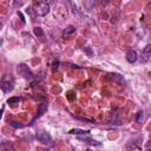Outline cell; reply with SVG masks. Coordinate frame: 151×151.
Returning <instances> with one entry per match:
<instances>
[{"label": "cell", "instance_id": "6da1fadb", "mask_svg": "<svg viewBox=\"0 0 151 151\" xmlns=\"http://www.w3.org/2000/svg\"><path fill=\"white\" fill-rule=\"evenodd\" d=\"M32 11L35 15L44 17L50 12V5L45 0H34L32 5Z\"/></svg>", "mask_w": 151, "mask_h": 151}, {"label": "cell", "instance_id": "7a4b0ae2", "mask_svg": "<svg viewBox=\"0 0 151 151\" xmlns=\"http://www.w3.org/2000/svg\"><path fill=\"white\" fill-rule=\"evenodd\" d=\"M14 87V79L12 76L9 74H5L2 76V78L0 79V88L4 91V92H11Z\"/></svg>", "mask_w": 151, "mask_h": 151}, {"label": "cell", "instance_id": "3957f363", "mask_svg": "<svg viewBox=\"0 0 151 151\" xmlns=\"http://www.w3.org/2000/svg\"><path fill=\"white\" fill-rule=\"evenodd\" d=\"M35 138L38 139V142H40L44 145H51L52 144V137L45 130H38L35 132Z\"/></svg>", "mask_w": 151, "mask_h": 151}, {"label": "cell", "instance_id": "277c9868", "mask_svg": "<svg viewBox=\"0 0 151 151\" xmlns=\"http://www.w3.org/2000/svg\"><path fill=\"white\" fill-rule=\"evenodd\" d=\"M17 70H18V73H19L22 78H25V79H27V80H32V79L34 78V74L32 73V71L29 70V67H28L26 64H20Z\"/></svg>", "mask_w": 151, "mask_h": 151}, {"label": "cell", "instance_id": "5b68a950", "mask_svg": "<svg viewBox=\"0 0 151 151\" xmlns=\"http://www.w3.org/2000/svg\"><path fill=\"white\" fill-rule=\"evenodd\" d=\"M47 110V103H40L39 105H38V111H37V114L34 116V118L32 119V122H31V124H33V122L35 120V119H38V118H40L42 114H44V112Z\"/></svg>", "mask_w": 151, "mask_h": 151}, {"label": "cell", "instance_id": "8992f818", "mask_svg": "<svg viewBox=\"0 0 151 151\" xmlns=\"http://www.w3.org/2000/svg\"><path fill=\"white\" fill-rule=\"evenodd\" d=\"M150 57H151V46L146 45L145 48L142 52V61L143 63H147L150 60Z\"/></svg>", "mask_w": 151, "mask_h": 151}, {"label": "cell", "instance_id": "52a82bcc", "mask_svg": "<svg viewBox=\"0 0 151 151\" xmlns=\"http://www.w3.org/2000/svg\"><path fill=\"white\" fill-rule=\"evenodd\" d=\"M109 77H110L113 81L118 83L119 85H125V84H126V83H125V80H124V78H123V76H120L119 73H110V74H109Z\"/></svg>", "mask_w": 151, "mask_h": 151}, {"label": "cell", "instance_id": "ba28073f", "mask_svg": "<svg viewBox=\"0 0 151 151\" xmlns=\"http://www.w3.org/2000/svg\"><path fill=\"white\" fill-rule=\"evenodd\" d=\"M126 60L129 61V63H134L136 60H137V52L134 51V50H129L127 52H126Z\"/></svg>", "mask_w": 151, "mask_h": 151}, {"label": "cell", "instance_id": "9c48e42d", "mask_svg": "<svg viewBox=\"0 0 151 151\" xmlns=\"http://www.w3.org/2000/svg\"><path fill=\"white\" fill-rule=\"evenodd\" d=\"M76 32V27L74 26H72V25H70V26H67V27H65L64 28V31H63V38H68L70 35H72L73 33Z\"/></svg>", "mask_w": 151, "mask_h": 151}, {"label": "cell", "instance_id": "30bf717a", "mask_svg": "<svg viewBox=\"0 0 151 151\" xmlns=\"http://www.w3.org/2000/svg\"><path fill=\"white\" fill-rule=\"evenodd\" d=\"M70 134H90L88 130H81V129H72L68 131Z\"/></svg>", "mask_w": 151, "mask_h": 151}, {"label": "cell", "instance_id": "8fae6325", "mask_svg": "<svg viewBox=\"0 0 151 151\" xmlns=\"http://www.w3.org/2000/svg\"><path fill=\"white\" fill-rule=\"evenodd\" d=\"M79 139H80V140H83L84 143H87V144H91V145H100V143H99V142L93 140V139H88V138H80V137H79Z\"/></svg>", "mask_w": 151, "mask_h": 151}, {"label": "cell", "instance_id": "7c38bea8", "mask_svg": "<svg viewBox=\"0 0 151 151\" xmlns=\"http://www.w3.org/2000/svg\"><path fill=\"white\" fill-rule=\"evenodd\" d=\"M20 100H21L20 97H12V98H8V99H7V104H11V105H13V104H18Z\"/></svg>", "mask_w": 151, "mask_h": 151}, {"label": "cell", "instance_id": "4fadbf2b", "mask_svg": "<svg viewBox=\"0 0 151 151\" xmlns=\"http://www.w3.org/2000/svg\"><path fill=\"white\" fill-rule=\"evenodd\" d=\"M33 32H34V34L37 37H44V31H42L41 27H34L33 28Z\"/></svg>", "mask_w": 151, "mask_h": 151}, {"label": "cell", "instance_id": "5bb4252c", "mask_svg": "<svg viewBox=\"0 0 151 151\" xmlns=\"http://www.w3.org/2000/svg\"><path fill=\"white\" fill-rule=\"evenodd\" d=\"M144 119V112L143 111H138L137 114H136V122L137 123H142Z\"/></svg>", "mask_w": 151, "mask_h": 151}, {"label": "cell", "instance_id": "9a60e30c", "mask_svg": "<svg viewBox=\"0 0 151 151\" xmlns=\"http://www.w3.org/2000/svg\"><path fill=\"white\" fill-rule=\"evenodd\" d=\"M74 97H76V94L72 92V91H70V92H67V99L70 100V101H72L73 99H74Z\"/></svg>", "mask_w": 151, "mask_h": 151}, {"label": "cell", "instance_id": "2e32d148", "mask_svg": "<svg viewBox=\"0 0 151 151\" xmlns=\"http://www.w3.org/2000/svg\"><path fill=\"white\" fill-rule=\"evenodd\" d=\"M84 52H85V53H87V55H88V57H92V55H93L92 50H91L90 47H85V48H84Z\"/></svg>", "mask_w": 151, "mask_h": 151}, {"label": "cell", "instance_id": "e0dca14e", "mask_svg": "<svg viewBox=\"0 0 151 151\" xmlns=\"http://www.w3.org/2000/svg\"><path fill=\"white\" fill-rule=\"evenodd\" d=\"M11 125L14 126V127H17V129H19V127H24V125H22V124H19L18 122H11Z\"/></svg>", "mask_w": 151, "mask_h": 151}, {"label": "cell", "instance_id": "ac0fdd59", "mask_svg": "<svg viewBox=\"0 0 151 151\" xmlns=\"http://www.w3.org/2000/svg\"><path fill=\"white\" fill-rule=\"evenodd\" d=\"M58 68H59V61L57 60V61L53 63V65H52V70L55 71V70H58Z\"/></svg>", "mask_w": 151, "mask_h": 151}, {"label": "cell", "instance_id": "d6986e66", "mask_svg": "<svg viewBox=\"0 0 151 151\" xmlns=\"http://www.w3.org/2000/svg\"><path fill=\"white\" fill-rule=\"evenodd\" d=\"M18 15L20 17V19H21V21H22V22L25 24V18H24V15H22V13H21V12H18Z\"/></svg>", "mask_w": 151, "mask_h": 151}, {"label": "cell", "instance_id": "ffe728a7", "mask_svg": "<svg viewBox=\"0 0 151 151\" xmlns=\"http://www.w3.org/2000/svg\"><path fill=\"white\" fill-rule=\"evenodd\" d=\"M110 1H111V0H101V4H103V5H107Z\"/></svg>", "mask_w": 151, "mask_h": 151}, {"label": "cell", "instance_id": "44dd1931", "mask_svg": "<svg viewBox=\"0 0 151 151\" xmlns=\"http://www.w3.org/2000/svg\"><path fill=\"white\" fill-rule=\"evenodd\" d=\"M2 112H4V107H2V109H1V110H0V118H1V117H2Z\"/></svg>", "mask_w": 151, "mask_h": 151}, {"label": "cell", "instance_id": "7402d4cb", "mask_svg": "<svg viewBox=\"0 0 151 151\" xmlns=\"http://www.w3.org/2000/svg\"><path fill=\"white\" fill-rule=\"evenodd\" d=\"M1 44H2V39H0V45H1Z\"/></svg>", "mask_w": 151, "mask_h": 151}, {"label": "cell", "instance_id": "603a6c76", "mask_svg": "<svg viewBox=\"0 0 151 151\" xmlns=\"http://www.w3.org/2000/svg\"><path fill=\"white\" fill-rule=\"evenodd\" d=\"M1 27H2V24H0V29H1Z\"/></svg>", "mask_w": 151, "mask_h": 151}]
</instances>
